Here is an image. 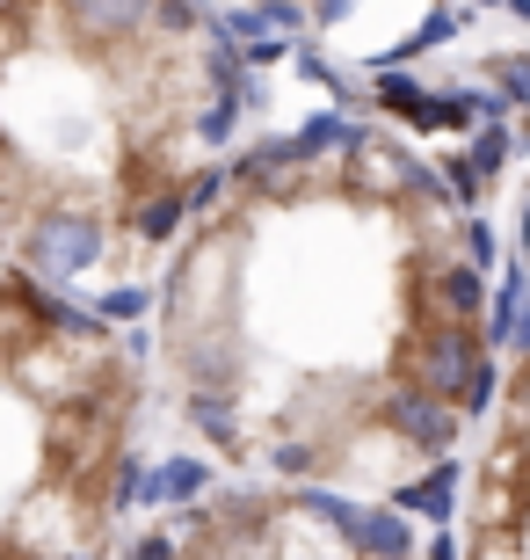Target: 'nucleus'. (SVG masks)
<instances>
[{
	"mask_svg": "<svg viewBox=\"0 0 530 560\" xmlns=\"http://www.w3.org/2000/svg\"><path fill=\"white\" fill-rule=\"evenodd\" d=\"M494 233L408 131L247 139L153 277L161 422L225 480L392 502L494 416Z\"/></svg>",
	"mask_w": 530,
	"mask_h": 560,
	"instance_id": "1",
	"label": "nucleus"
},
{
	"mask_svg": "<svg viewBox=\"0 0 530 560\" xmlns=\"http://www.w3.org/2000/svg\"><path fill=\"white\" fill-rule=\"evenodd\" d=\"M255 95L204 0H0V255L87 306L153 299Z\"/></svg>",
	"mask_w": 530,
	"mask_h": 560,
	"instance_id": "2",
	"label": "nucleus"
},
{
	"mask_svg": "<svg viewBox=\"0 0 530 560\" xmlns=\"http://www.w3.org/2000/svg\"><path fill=\"white\" fill-rule=\"evenodd\" d=\"M153 422L145 335L0 255V560H117Z\"/></svg>",
	"mask_w": 530,
	"mask_h": 560,
	"instance_id": "3",
	"label": "nucleus"
},
{
	"mask_svg": "<svg viewBox=\"0 0 530 560\" xmlns=\"http://www.w3.org/2000/svg\"><path fill=\"white\" fill-rule=\"evenodd\" d=\"M117 560H422L408 510L334 488L219 480L131 532Z\"/></svg>",
	"mask_w": 530,
	"mask_h": 560,
	"instance_id": "4",
	"label": "nucleus"
},
{
	"mask_svg": "<svg viewBox=\"0 0 530 560\" xmlns=\"http://www.w3.org/2000/svg\"><path fill=\"white\" fill-rule=\"evenodd\" d=\"M450 532L458 560H530V350L502 364V394L480 422V452Z\"/></svg>",
	"mask_w": 530,
	"mask_h": 560,
	"instance_id": "5",
	"label": "nucleus"
},
{
	"mask_svg": "<svg viewBox=\"0 0 530 560\" xmlns=\"http://www.w3.org/2000/svg\"><path fill=\"white\" fill-rule=\"evenodd\" d=\"M204 8H219V15L247 37V30H269V22H276V30H291V22L327 15V8H342V0H204Z\"/></svg>",
	"mask_w": 530,
	"mask_h": 560,
	"instance_id": "6",
	"label": "nucleus"
},
{
	"mask_svg": "<svg viewBox=\"0 0 530 560\" xmlns=\"http://www.w3.org/2000/svg\"><path fill=\"white\" fill-rule=\"evenodd\" d=\"M516 262H523V270H530V211H523V255H516Z\"/></svg>",
	"mask_w": 530,
	"mask_h": 560,
	"instance_id": "7",
	"label": "nucleus"
}]
</instances>
